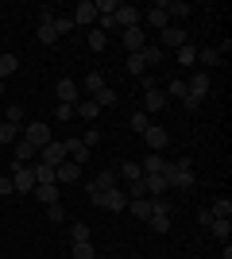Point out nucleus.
<instances>
[{
	"label": "nucleus",
	"instance_id": "nucleus-20",
	"mask_svg": "<svg viewBox=\"0 0 232 259\" xmlns=\"http://www.w3.org/2000/svg\"><path fill=\"white\" fill-rule=\"evenodd\" d=\"M116 178H124V182H140V178H144V170H140V162H120Z\"/></svg>",
	"mask_w": 232,
	"mask_h": 259
},
{
	"label": "nucleus",
	"instance_id": "nucleus-46",
	"mask_svg": "<svg viewBox=\"0 0 232 259\" xmlns=\"http://www.w3.org/2000/svg\"><path fill=\"white\" fill-rule=\"evenodd\" d=\"M128 186H132V190H128L124 197H132V201H135V197H147V190H144V178H140V182H128Z\"/></svg>",
	"mask_w": 232,
	"mask_h": 259
},
{
	"label": "nucleus",
	"instance_id": "nucleus-27",
	"mask_svg": "<svg viewBox=\"0 0 232 259\" xmlns=\"http://www.w3.org/2000/svg\"><path fill=\"white\" fill-rule=\"evenodd\" d=\"M89 236H93V228H89V225H81V221H77V225H70V240H74V244H85Z\"/></svg>",
	"mask_w": 232,
	"mask_h": 259
},
{
	"label": "nucleus",
	"instance_id": "nucleus-44",
	"mask_svg": "<svg viewBox=\"0 0 232 259\" xmlns=\"http://www.w3.org/2000/svg\"><path fill=\"white\" fill-rule=\"evenodd\" d=\"M47 221H55V225H58V221H66V209L58 205V201H55V205H47Z\"/></svg>",
	"mask_w": 232,
	"mask_h": 259
},
{
	"label": "nucleus",
	"instance_id": "nucleus-30",
	"mask_svg": "<svg viewBox=\"0 0 232 259\" xmlns=\"http://www.w3.org/2000/svg\"><path fill=\"white\" fill-rule=\"evenodd\" d=\"M190 12L194 8H190L186 0H166V16H178V20H182V16H190Z\"/></svg>",
	"mask_w": 232,
	"mask_h": 259
},
{
	"label": "nucleus",
	"instance_id": "nucleus-48",
	"mask_svg": "<svg viewBox=\"0 0 232 259\" xmlns=\"http://www.w3.org/2000/svg\"><path fill=\"white\" fill-rule=\"evenodd\" d=\"M81 143H85L89 151H93V147H97V143H101V132H85V136H81Z\"/></svg>",
	"mask_w": 232,
	"mask_h": 259
},
{
	"label": "nucleus",
	"instance_id": "nucleus-41",
	"mask_svg": "<svg viewBox=\"0 0 232 259\" xmlns=\"http://www.w3.org/2000/svg\"><path fill=\"white\" fill-rule=\"evenodd\" d=\"M89 47H93V51H105V47H109V39H105V31H101V27H93V31H89Z\"/></svg>",
	"mask_w": 232,
	"mask_h": 259
},
{
	"label": "nucleus",
	"instance_id": "nucleus-3",
	"mask_svg": "<svg viewBox=\"0 0 232 259\" xmlns=\"http://www.w3.org/2000/svg\"><path fill=\"white\" fill-rule=\"evenodd\" d=\"M89 201L97 209H109V213H124L128 209V197H124V190H105V194H89Z\"/></svg>",
	"mask_w": 232,
	"mask_h": 259
},
{
	"label": "nucleus",
	"instance_id": "nucleus-17",
	"mask_svg": "<svg viewBox=\"0 0 232 259\" xmlns=\"http://www.w3.org/2000/svg\"><path fill=\"white\" fill-rule=\"evenodd\" d=\"M97 20V12H93V0H81L74 8V23H93Z\"/></svg>",
	"mask_w": 232,
	"mask_h": 259
},
{
	"label": "nucleus",
	"instance_id": "nucleus-35",
	"mask_svg": "<svg viewBox=\"0 0 232 259\" xmlns=\"http://www.w3.org/2000/svg\"><path fill=\"white\" fill-rule=\"evenodd\" d=\"M128 74H147V62H144V54H128Z\"/></svg>",
	"mask_w": 232,
	"mask_h": 259
},
{
	"label": "nucleus",
	"instance_id": "nucleus-24",
	"mask_svg": "<svg viewBox=\"0 0 232 259\" xmlns=\"http://www.w3.org/2000/svg\"><path fill=\"white\" fill-rule=\"evenodd\" d=\"M31 170H35V186H51V182H55V166H43V162H35Z\"/></svg>",
	"mask_w": 232,
	"mask_h": 259
},
{
	"label": "nucleus",
	"instance_id": "nucleus-22",
	"mask_svg": "<svg viewBox=\"0 0 232 259\" xmlns=\"http://www.w3.org/2000/svg\"><path fill=\"white\" fill-rule=\"evenodd\" d=\"M35 155H39V151H35V147H31L27 140H16V162H23V166H27V162H31Z\"/></svg>",
	"mask_w": 232,
	"mask_h": 259
},
{
	"label": "nucleus",
	"instance_id": "nucleus-13",
	"mask_svg": "<svg viewBox=\"0 0 232 259\" xmlns=\"http://www.w3.org/2000/svg\"><path fill=\"white\" fill-rule=\"evenodd\" d=\"M55 93H58L62 105H77V81H74V77H62V81L55 85Z\"/></svg>",
	"mask_w": 232,
	"mask_h": 259
},
{
	"label": "nucleus",
	"instance_id": "nucleus-12",
	"mask_svg": "<svg viewBox=\"0 0 232 259\" xmlns=\"http://www.w3.org/2000/svg\"><path fill=\"white\" fill-rule=\"evenodd\" d=\"M124 47H128V54H140L147 47V35H144V27H128L124 31Z\"/></svg>",
	"mask_w": 232,
	"mask_h": 259
},
{
	"label": "nucleus",
	"instance_id": "nucleus-8",
	"mask_svg": "<svg viewBox=\"0 0 232 259\" xmlns=\"http://www.w3.org/2000/svg\"><path fill=\"white\" fill-rule=\"evenodd\" d=\"M81 178V166L77 162H62V166H55V186H70V182H77Z\"/></svg>",
	"mask_w": 232,
	"mask_h": 259
},
{
	"label": "nucleus",
	"instance_id": "nucleus-2",
	"mask_svg": "<svg viewBox=\"0 0 232 259\" xmlns=\"http://www.w3.org/2000/svg\"><path fill=\"white\" fill-rule=\"evenodd\" d=\"M20 140H27L35 151H39V147H47V143L55 140V136H51V128H47L43 120H27V124L20 128Z\"/></svg>",
	"mask_w": 232,
	"mask_h": 259
},
{
	"label": "nucleus",
	"instance_id": "nucleus-10",
	"mask_svg": "<svg viewBox=\"0 0 232 259\" xmlns=\"http://www.w3.org/2000/svg\"><path fill=\"white\" fill-rule=\"evenodd\" d=\"M89 155H93V151H89L81 140H74V136L66 140V159H70V162H77V166H81V162H89Z\"/></svg>",
	"mask_w": 232,
	"mask_h": 259
},
{
	"label": "nucleus",
	"instance_id": "nucleus-37",
	"mask_svg": "<svg viewBox=\"0 0 232 259\" xmlns=\"http://www.w3.org/2000/svg\"><path fill=\"white\" fill-rule=\"evenodd\" d=\"M55 35H66V31H74V16H55Z\"/></svg>",
	"mask_w": 232,
	"mask_h": 259
},
{
	"label": "nucleus",
	"instance_id": "nucleus-29",
	"mask_svg": "<svg viewBox=\"0 0 232 259\" xmlns=\"http://www.w3.org/2000/svg\"><path fill=\"white\" fill-rule=\"evenodd\" d=\"M209 232H213L217 240H224V244H228V236H232V221H213Z\"/></svg>",
	"mask_w": 232,
	"mask_h": 259
},
{
	"label": "nucleus",
	"instance_id": "nucleus-40",
	"mask_svg": "<svg viewBox=\"0 0 232 259\" xmlns=\"http://www.w3.org/2000/svg\"><path fill=\"white\" fill-rule=\"evenodd\" d=\"M39 43H43V47L58 43V35H55V27H51V23H39Z\"/></svg>",
	"mask_w": 232,
	"mask_h": 259
},
{
	"label": "nucleus",
	"instance_id": "nucleus-49",
	"mask_svg": "<svg viewBox=\"0 0 232 259\" xmlns=\"http://www.w3.org/2000/svg\"><path fill=\"white\" fill-rule=\"evenodd\" d=\"M55 116H58V120H70V116H77V112H74V105H58Z\"/></svg>",
	"mask_w": 232,
	"mask_h": 259
},
{
	"label": "nucleus",
	"instance_id": "nucleus-11",
	"mask_svg": "<svg viewBox=\"0 0 232 259\" xmlns=\"http://www.w3.org/2000/svg\"><path fill=\"white\" fill-rule=\"evenodd\" d=\"M144 140H147V147H151V151L159 155V151H163V147H166V140H170V136H166V132H163V124H151V128L144 132Z\"/></svg>",
	"mask_w": 232,
	"mask_h": 259
},
{
	"label": "nucleus",
	"instance_id": "nucleus-45",
	"mask_svg": "<svg viewBox=\"0 0 232 259\" xmlns=\"http://www.w3.org/2000/svg\"><path fill=\"white\" fill-rule=\"evenodd\" d=\"M74 259H93V244H74Z\"/></svg>",
	"mask_w": 232,
	"mask_h": 259
},
{
	"label": "nucleus",
	"instance_id": "nucleus-21",
	"mask_svg": "<svg viewBox=\"0 0 232 259\" xmlns=\"http://www.w3.org/2000/svg\"><path fill=\"white\" fill-rule=\"evenodd\" d=\"M31 194L39 197V201H43V205H55V201H58V186H55V182H51V186H35Z\"/></svg>",
	"mask_w": 232,
	"mask_h": 259
},
{
	"label": "nucleus",
	"instance_id": "nucleus-14",
	"mask_svg": "<svg viewBox=\"0 0 232 259\" xmlns=\"http://www.w3.org/2000/svg\"><path fill=\"white\" fill-rule=\"evenodd\" d=\"M147 23H151V27H159V31H166V27H170V16H166V0H159V4L147 12Z\"/></svg>",
	"mask_w": 232,
	"mask_h": 259
},
{
	"label": "nucleus",
	"instance_id": "nucleus-23",
	"mask_svg": "<svg viewBox=\"0 0 232 259\" xmlns=\"http://www.w3.org/2000/svg\"><path fill=\"white\" fill-rule=\"evenodd\" d=\"M120 4H124V0H93V12L105 20V16H116V8H120Z\"/></svg>",
	"mask_w": 232,
	"mask_h": 259
},
{
	"label": "nucleus",
	"instance_id": "nucleus-51",
	"mask_svg": "<svg viewBox=\"0 0 232 259\" xmlns=\"http://www.w3.org/2000/svg\"><path fill=\"white\" fill-rule=\"evenodd\" d=\"M0 97H4V81H0Z\"/></svg>",
	"mask_w": 232,
	"mask_h": 259
},
{
	"label": "nucleus",
	"instance_id": "nucleus-1",
	"mask_svg": "<svg viewBox=\"0 0 232 259\" xmlns=\"http://www.w3.org/2000/svg\"><path fill=\"white\" fill-rule=\"evenodd\" d=\"M163 178H166V186H174V190H190V186H194V162H190V159L166 162Z\"/></svg>",
	"mask_w": 232,
	"mask_h": 259
},
{
	"label": "nucleus",
	"instance_id": "nucleus-6",
	"mask_svg": "<svg viewBox=\"0 0 232 259\" xmlns=\"http://www.w3.org/2000/svg\"><path fill=\"white\" fill-rule=\"evenodd\" d=\"M163 108H166V93L159 85H147L144 89V112H147V116H155V112H163Z\"/></svg>",
	"mask_w": 232,
	"mask_h": 259
},
{
	"label": "nucleus",
	"instance_id": "nucleus-9",
	"mask_svg": "<svg viewBox=\"0 0 232 259\" xmlns=\"http://www.w3.org/2000/svg\"><path fill=\"white\" fill-rule=\"evenodd\" d=\"M116 182H120V178H116V170H101L97 178L89 182V194H105V190H116Z\"/></svg>",
	"mask_w": 232,
	"mask_h": 259
},
{
	"label": "nucleus",
	"instance_id": "nucleus-32",
	"mask_svg": "<svg viewBox=\"0 0 232 259\" xmlns=\"http://www.w3.org/2000/svg\"><path fill=\"white\" fill-rule=\"evenodd\" d=\"M74 112H77L81 120H97L101 108H97V101H85V105H74Z\"/></svg>",
	"mask_w": 232,
	"mask_h": 259
},
{
	"label": "nucleus",
	"instance_id": "nucleus-28",
	"mask_svg": "<svg viewBox=\"0 0 232 259\" xmlns=\"http://www.w3.org/2000/svg\"><path fill=\"white\" fill-rule=\"evenodd\" d=\"M140 54H144L147 70H151V66H159V62H163V47H151V43H147V47H144V51H140Z\"/></svg>",
	"mask_w": 232,
	"mask_h": 259
},
{
	"label": "nucleus",
	"instance_id": "nucleus-36",
	"mask_svg": "<svg viewBox=\"0 0 232 259\" xmlns=\"http://www.w3.org/2000/svg\"><path fill=\"white\" fill-rule=\"evenodd\" d=\"M16 140H20V128L4 120V124H0V143H16Z\"/></svg>",
	"mask_w": 232,
	"mask_h": 259
},
{
	"label": "nucleus",
	"instance_id": "nucleus-47",
	"mask_svg": "<svg viewBox=\"0 0 232 259\" xmlns=\"http://www.w3.org/2000/svg\"><path fill=\"white\" fill-rule=\"evenodd\" d=\"M16 194V186H12V178L8 174H0V197H12Z\"/></svg>",
	"mask_w": 232,
	"mask_h": 259
},
{
	"label": "nucleus",
	"instance_id": "nucleus-33",
	"mask_svg": "<svg viewBox=\"0 0 232 259\" xmlns=\"http://www.w3.org/2000/svg\"><path fill=\"white\" fill-rule=\"evenodd\" d=\"M147 128H151V116H147V112H132V132L135 136H144Z\"/></svg>",
	"mask_w": 232,
	"mask_h": 259
},
{
	"label": "nucleus",
	"instance_id": "nucleus-39",
	"mask_svg": "<svg viewBox=\"0 0 232 259\" xmlns=\"http://www.w3.org/2000/svg\"><path fill=\"white\" fill-rule=\"evenodd\" d=\"M23 120H27V112H23V105H8V124H16V128H23Z\"/></svg>",
	"mask_w": 232,
	"mask_h": 259
},
{
	"label": "nucleus",
	"instance_id": "nucleus-16",
	"mask_svg": "<svg viewBox=\"0 0 232 259\" xmlns=\"http://www.w3.org/2000/svg\"><path fill=\"white\" fill-rule=\"evenodd\" d=\"M159 35H163V47H174V51H178V47H186V43H190L182 27H166V31H159Z\"/></svg>",
	"mask_w": 232,
	"mask_h": 259
},
{
	"label": "nucleus",
	"instance_id": "nucleus-50",
	"mask_svg": "<svg viewBox=\"0 0 232 259\" xmlns=\"http://www.w3.org/2000/svg\"><path fill=\"white\" fill-rule=\"evenodd\" d=\"M198 225H201V228L213 225V213H209V209H201V213H198Z\"/></svg>",
	"mask_w": 232,
	"mask_h": 259
},
{
	"label": "nucleus",
	"instance_id": "nucleus-25",
	"mask_svg": "<svg viewBox=\"0 0 232 259\" xmlns=\"http://www.w3.org/2000/svg\"><path fill=\"white\" fill-rule=\"evenodd\" d=\"M16 66H20V58H16V54H4V51H0V81H4L8 74H16Z\"/></svg>",
	"mask_w": 232,
	"mask_h": 259
},
{
	"label": "nucleus",
	"instance_id": "nucleus-5",
	"mask_svg": "<svg viewBox=\"0 0 232 259\" xmlns=\"http://www.w3.org/2000/svg\"><path fill=\"white\" fill-rule=\"evenodd\" d=\"M39 162H43V166H62V162H66V143L51 140L47 147H39Z\"/></svg>",
	"mask_w": 232,
	"mask_h": 259
},
{
	"label": "nucleus",
	"instance_id": "nucleus-38",
	"mask_svg": "<svg viewBox=\"0 0 232 259\" xmlns=\"http://www.w3.org/2000/svg\"><path fill=\"white\" fill-rule=\"evenodd\" d=\"M93 101H97V108H109V105H116V89H109V85H105V89H101V93H97Z\"/></svg>",
	"mask_w": 232,
	"mask_h": 259
},
{
	"label": "nucleus",
	"instance_id": "nucleus-19",
	"mask_svg": "<svg viewBox=\"0 0 232 259\" xmlns=\"http://www.w3.org/2000/svg\"><path fill=\"white\" fill-rule=\"evenodd\" d=\"M163 166H166V159H163V155H155V151L140 162V170H144V174H163Z\"/></svg>",
	"mask_w": 232,
	"mask_h": 259
},
{
	"label": "nucleus",
	"instance_id": "nucleus-15",
	"mask_svg": "<svg viewBox=\"0 0 232 259\" xmlns=\"http://www.w3.org/2000/svg\"><path fill=\"white\" fill-rule=\"evenodd\" d=\"M144 190H147V197H163L170 186H166L163 174H144Z\"/></svg>",
	"mask_w": 232,
	"mask_h": 259
},
{
	"label": "nucleus",
	"instance_id": "nucleus-7",
	"mask_svg": "<svg viewBox=\"0 0 232 259\" xmlns=\"http://www.w3.org/2000/svg\"><path fill=\"white\" fill-rule=\"evenodd\" d=\"M140 16H144L140 8H132V4H120V8H116V16H112V23H116L120 31H128V27H140Z\"/></svg>",
	"mask_w": 232,
	"mask_h": 259
},
{
	"label": "nucleus",
	"instance_id": "nucleus-43",
	"mask_svg": "<svg viewBox=\"0 0 232 259\" xmlns=\"http://www.w3.org/2000/svg\"><path fill=\"white\" fill-rule=\"evenodd\" d=\"M85 89H89V93H93V97H97L101 89H105V81H101V74H85Z\"/></svg>",
	"mask_w": 232,
	"mask_h": 259
},
{
	"label": "nucleus",
	"instance_id": "nucleus-26",
	"mask_svg": "<svg viewBox=\"0 0 232 259\" xmlns=\"http://www.w3.org/2000/svg\"><path fill=\"white\" fill-rule=\"evenodd\" d=\"M209 213H213V221H232V201H228V197H221Z\"/></svg>",
	"mask_w": 232,
	"mask_h": 259
},
{
	"label": "nucleus",
	"instance_id": "nucleus-34",
	"mask_svg": "<svg viewBox=\"0 0 232 259\" xmlns=\"http://www.w3.org/2000/svg\"><path fill=\"white\" fill-rule=\"evenodd\" d=\"M170 97H178V101H186V81H182V77H174V81H170V85H166V101Z\"/></svg>",
	"mask_w": 232,
	"mask_h": 259
},
{
	"label": "nucleus",
	"instance_id": "nucleus-18",
	"mask_svg": "<svg viewBox=\"0 0 232 259\" xmlns=\"http://www.w3.org/2000/svg\"><path fill=\"white\" fill-rule=\"evenodd\" d=\"M128 209H132L135 221H147L151 217V197H135V201H128Z\"/></svg>",
	"mask_w": 232,
	"mask_h": 259
},
{
	"label": "nucleus",
	"instance_id": "nucleus-4",
	"mask_svg": "<svg viewBox=\"0 0 232 259\" xmlns=\"http://www.w3.org/2000/svg\"><path fill=\"white\" fill-rule=\"evenodd\" d=\"M12 186H16V194H31L35 190V170L23 166V162H16V166H12Z\"/></svg>",
	"mask_w": 232,
	"mask_h": 259
},
{
	"label": "nucleus",
	"instance_id": "nucleus-31",
	"mask_svg": "<svg viewBox=\"0 0 232 259\" xmlns=\"http://www.w3.org/2000/svg\"><path fill=\"white\" fill-rule=\"evenodd\" d=\"M194 62H198V51H194V43L178 47V66H194Z\"/></svg>",
	"mask_w": 232,
	"mask_h": 259
},
{
	"label": "nucleus",
	"instance_id": "nucleus-42",
	"mask_svg": "<svg viewBox=\"0 0 232 259\" xmlns=\"http://www.w3.org/2000/svg\"><path fill=\"white\" fill-rule=\"evenodd\" d=\"M198 62H201V66H217V62H221L217 47H209V51H198Z\"/></svg>",
	"mask_w": 232,
	"mask_h": 259
}]
</instances>
